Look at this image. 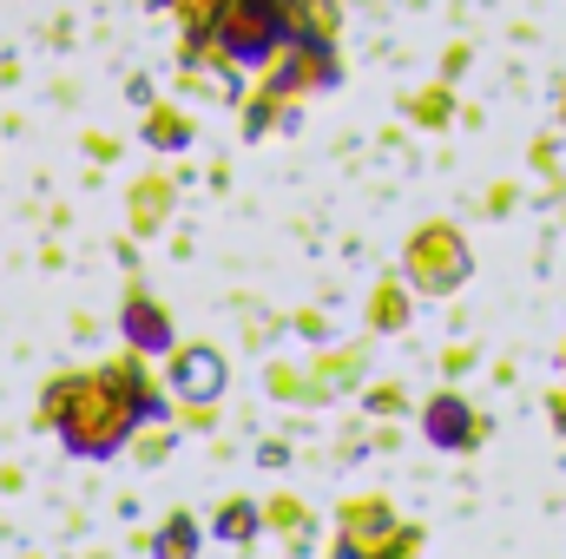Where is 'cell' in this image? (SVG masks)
<instances>
[{
	"label": "cell",
	"instance_id": "6da1fadb",
	"mask_svg": "<svg viewBox=\"0 0 566 559\" xmlns=\"http://www.w3.org/2000/svg\"><path fill=\"white\" fill-rule=\"evenodd\" d=\"M178 389H185L191 402H218V389H224V362H218L211 349H185V356H178Z\"/></svg>",
	"mask_w": 566,
	"mask_h": 559
},
{
	"label": "cell",
	"instance_id": "7a4b0ae2",
	"mask_svg": "<svg viewBox=\"0 0 566 559\" xmlns=\"http://www.w3.org/2000/svg\"><path fill=\"white\" fill-rule=\"evenodd\" d=\"M126 336L139 342L145 356H151V349H171V323H165V309H145V296L126 303Z\"/></svg>",
	"mask_w": 566,
	"mask_h": 559
},
{
	"label": "cell",
	"instance_id": "3957f363",
	"mask_svg": "<svg viewBox=\"0 0 566 559\" xmlns=\"http://www.w3.org/2000/svg\"><path fill=\"white\" fill-rule=\"evenodd\" d=\"M185 547H191V520H171V527L158 534V553H165V559H185Z\"/></svg>",
	"mask_w": 566,
	"mask_h": 559
},
{
	"label": "cell",
	"instance_id": "277c9868",
	"mask_svg": "<svg viewBox=\"0 0 566 559\" xmlns=\"http://www.w3.org/2000/svg\"><path fill=\"white\" fill-rule=\"evenodd\" d=\"M428 428H434V441H454V434H461V415H454V409H434Z\"/></svg>",
	"mask_w": 566,
	"mask_h": 559
},
{
	"label": "cell",
	"instance_id": "5b68a950",
	"mask_svg": "<svg viewBox=\"0 0 566 559\" xmlns=\"http://www.w3.org/2000/svg\"><path fill=\"white\" fill-rule=\"evenodd\" d=\"M151 126H158V145H185V126H178V119H165V113H158Z\"/></svg>",
	"mask_w": 566,
	"mask_h": 559
}]
</instances>
